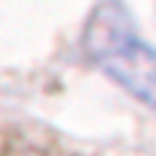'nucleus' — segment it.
<instances>
[{
  "mask_svg": "<svg viewBox=\"0 0 156 156\" xmlns=\"http://www.w3.org/2000/svg\"><path fill=\"white\" fill-rule=\"evenodd\" d=\"M88 55L132 96L156 107V49L129 25L118 3H101L85 30Z\"/></svg>",
  "mask_w": 156,
  "mask_h": 156,
  "instance_id": "1",
  "label": "nucleus"
}]
</instances>
